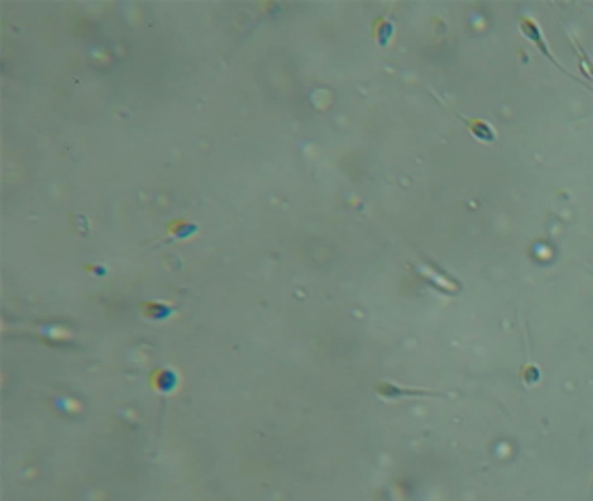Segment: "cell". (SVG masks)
I'll return each instance as SVG.
<instances>
[{
  "label": "cell",
  "instance_id": "1",
  "mask_svg": "<svg viewBox=\"0 0 593 501\" xmlns=\"http://www.w3.org/2000/svg\"><path fill=\"white\" fill-rule=\"evenodd\" d=\"M518 27H520V34L529 40V42H533L535 47L539 49V53L545 56V58H549V63L554 65V67H558L562 73H566L568 78H573V80H577L579 84H583L589 92H593V88L589 86V84H585V80H579V78H575L570 71H566V67H562V63L554 56V53H551V49L547 47V42H545V36H543V32H541V25L535 21L533 17H520V21H518Z\"/></svg>",
  "mask_w": 593,
  "mask_h": 501
},
{
  "label": "cell",
  "instance_id": "2",
  "mask_svg": "<svg viewBox=\"0 0 593 501\" xmlns=\"http://www.w3.org/2000/svg\"><path fill=\"white\" fill-rule=\"evenodd\" d=\"M374 390H376L378 397L389 399V401L404 399V397H445L443 392H435V390L426 389H408V387H401V385H395V383H387V381L376 383Z\"/></svg>",
  "mask_w": 593,
  "mask_h": 501
},
{
  "label": "cell",
  "instance_id": "3",
  "mask_svg": "<svg viewBox=\"0 0 593 501\" xmlns=\"http://www.w3.org/2000/svg\"><path fill=\"white\" fill-rule=\"evenodd\" d=\"M460 117V121L473 132V136H475L476 140H482V142H493L495 138H497V134H495V130L487 123V121H480V119H466V117H462V115H458Z\"/></svg>",
  "mask_w": 593,
  "mask_h": 501
},
{
  "label": "cell",
  "instance_id": "4",
  "mask_svg": "<svg viewBox=\"0 0 593 501\" xmlns=\"http://www.w3.org/2000/svg\"><path fill=\"white\" fill-rule=\"evenodd\" d=\"M520 378H523V383H525L527 387H533V385H537V383H539V378H541V370H539V366H537V364H531V361H527V364L520 368Z\"/></svg>",
  "mask_w": 593,
  "mask_h": 501
},
{
  "label": "cell",
  "instance_id": "5",
  "mask_svg": "<svg viewBox=\"0 0 593 501\" xmlns=\"http://www.w3.org/2000/svg\"><path fill=\"white\" fill-rule=\"evenodd\" d=\"M570 42H573V47L577 49V56H579V63H581V71H583L587 78H592L593 80V63L589 61L587 53L581 49V44H579V40H577V38H573V36H570Z\"/></svg>",
  "mask_w": 593,
  "mask_h": 501
},
{
  "label": "cell",
  "instance_id": "6",
  "mask_svg": "<svg viewBox=\"0 0 593 501\" xmlns=\"http://www.w3.org/2000/svg\"><path fill=\"white\" fill-rule=\"evenodd\" d=\"M589 500H593V474H592V495H589Z\"/></svg>",
  "mask_w": 593,
  "mask_h": 501
}]
</instances>
